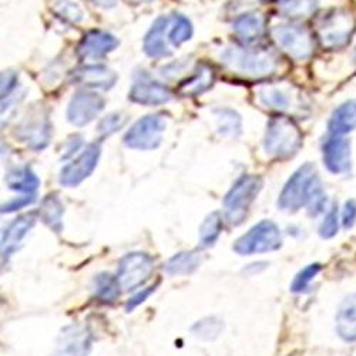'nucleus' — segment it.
Wrapping results in <instances>:
<instances>
[{
  "label": "nucleus",
  "instance_id": "nucleus-1",
  "mask_svg": "<svg viewBox=\"0 0 356 356\" xmlns=\"http://www.w3.org/2000/svg\"><path fill=\"white\" fill-rule=\"evenodd\" d=\"M221 62L231 72L250 79L270 77L280 67L278 57L266 49L228 47L221 53Z\"/></svg>",
  "mask_w": 356,
  "mask_h": 356
},
{
  "label": "nucleus",
  "instance_id": "nucleus-2",
  "mask_svg": "<svg viewBox=\"0 0 356 356\" xmlns=\"http://www.w3.org/2000/svg\"><path fill=\"white\" fill-rule=\"evenodd\" d=\"M322 187L315 164L307 163L296 170L284 186L278 207L282 211L295 213L308 205L312 195Z\"/></svg>",
  "mask_w": 356,
  "mask_h": 356
},
{
  "label": "nucleus",
  "instance_id": "nucleus-3",
  "mask_svg": "<svg viewBox=\"0 0 356 356\" xmlns=\"http://www.w3.org/2000/svg\"><path fill=\"white\" fill-rule=\"evenodd\" d=\"M302 145V133L289 117H273L266 126L264 150L273 159L286 160L298 153Z\"/></svg>",
  "mask_w": 356,
  "mask_h": 356
},
{
  "label": "nucleus",
  "instance_id": "nucleus-4",
  "mask_svg": "<svg viewBox=\"0 0 356 356\" xmlns=\"http://www.w3.org/2000/svg\"><path fill=\"white\" fill-rule=\"evenodd\" d=\"M261 187V178L250 174L240 177L234 183L224 198V217L229 225H240L245 220Z\"/></svg>",
  "mask_w": 356,
  "mask_h": 356
},
{
  "label": "nucleus",
  "instance_id": "nucleus-5",
  "mask_svg": "<svg viewBox=\"0 0 356 356\" xmlns=\"http://www.w3.org/2000/svg\"><path fill=\"white\" fill-rule=\"evenodd\" d=\"M281 245L282 236L278 225L270 220H264L236 240L232 250L238 255H254L277 251Z\"/></svg>",
  "mask_w": 356,
  "mask_h": 356
},
{
  "label": "nucleus",
  "instance_id": "nucleus-6",
  "mask_svg": "<svg viewBox=\"0 0 356 356\" xmlns=\"http://www.w3.org/2000/svg\"><path fill=\"white\" fill-rule=\"evenodd\" d=\"M278 47L296 62H304L314 53V38L307 27L300 24H278L273 29Z\"/></svg>",
  "mask_w": 356,
  "mask_h": 356
},
{
  "label": "nucleus",
  "instance_id": "nucleus-7",
  "mask_svg": "<svg viewBox=\"0 0 356 356\" xmlns=\"http://www.w3.org/2000/svg\"><path fill=\"white\" fill-rule=\"evenodd\" d=\"M355 31L353 16L346 10H332L318 22V38L326 49L345 47Z\"/></svg>",
  "mask_w": 356,
  "mask_h": 356
},
{
  "label": "nucleus",
  "instance_id": "nucleus-8",
  "mask_svg": "<svg viewBox=\"0 0 356 356\" xmlns=\"http://www.w3.org/2000/svg\"><path fill=\"white\" fill-rule=\"evenodd\" d=\"M165 118L161 114H152L140 118L126 133L123 141L134 150H154L161 141L165 131Z\"/></svg>",
  "mask_w": 356,
  "mask_h": 356
},
{
  "label": "nucleus",
  "instance_id": "nucleus-9",
  "mask_svg": "<svg viewBox=\"0 0 356 356\" xmlns=\"http://www.w3.org/2000/svg\"><path fill=\"white\" fill-rule=\"evenodd\" d=\"M154 270V259L145 252H130L118 264L117 281L124 291L143 285Z\"/></svg>",
  "mask_w": 356,
  "mask_h": 356
},
{
  "label": "nucleus",
  "instance_id": "nucleus-10",
  "mask_svg": "<svg viewBox=\"0 0 356 356\" xmlns=\"http://www.w3.org/2000/svg\"><path fill=\"white\" fill-rule=\"evenodd\" d=\"M257 97L262 107L278 113H289L300 106V92L289 83L262 84Z\"/></svg>",
  "mask_w": 356,
  "mask_h": 356
},
{
  "label": "nucleus",
  "instance_id": "nucleus-11",
  "mask_svg": "<svg viewBox=\"0 0 356 356\" xmlns=\"http://www.w3.org/2000/svg\"><path fill=\"white\" fill-rule=\"evenodd\" d=\"M325 167L335 175L348 174L352 168V144L342 136H330L322 144Z\"/></svg>",
  "mask_w": 356,
  "mask_h": 356
},
{
  "label": "nucleus",
  "instance_id": "nucleus-12",
  "mask_svg": "<svg viewBox=\"0 0 356 356\" xmlns=\"http://www.w3.org/2000/svg\"><path fill=\"white\" fill-rule=\"evenodd\" d=\"M104 108V99L93 92L76 93L67 107V120L70 124L83 127L93 122Z\"/></svg>",
  "mask_w": 356,
  "mask_h": 356
},
{
  "label": "nucleus",
  "instance_id": "nucleus-13",
  "mask_svg": "<svg viewBox=\"0 0 356 356\" xmlns=\"http://www.w3.org/2000/svg\"><path fill=\"white\" fill-rule=\"evenodd\" d=\"M99 157H100V145L97 144L87 145L86 150L77 159H74L72 163L63 167L60 172V184L65 187L79 186L95 171L99 163Z\"/></svg>",
  "mask_w": 356,
  "mask_h": 356
},
{
  "label": "nucleus",
  "instance_id": "nucleus-14",
  "mask_svg": "<svg viewBox=\"0 0 356 356\" xmlns=\"http://www.w3.org/2000/svg\"><path fill=\"white\" fill-rule=\"evenodd\" d=\"M51 126L49 118L40 111H32L19 126L17 136L33 150H42L50 140Z\"/></svg>",
  "mask_w": 356,
  "mask_h": 356
},
{
  "label": "nucleus",
  "instance_id": "nucleus-15",
  "mask_svg": "<svg viewBox=\"0 0 356 356\" xmlns=\"http://www.w3.org/2000/svg\"><path fill=\"white\" fill-rule=\"evenodd\" d=\"M92 348V335L81 325L62 330L56 342L54 356H87Z\"/></svg>",
  "mask_w": 356,
  "mask_h": 356
},
{
  "label": "nucleus",
  "instance_id": "nucleus-16",
  "mask_svg": "<svg viewBox=\"0 0 356 356\" xmlns=\"http://www.w3.org/2000/svg\"><path fill=\"white\" fill-rule=\"evenodd\" d=\"M130 100L143 106H159L171 100V93L165 86L148 77L137 79L130 90Z\"/></svg>",
  "mask_w": 356,
  "mask_h": 356
},
{
  "label": "nucleus",
  "instance_id": "nucleus-17",
  "mask_svg": "<svg viewBox=\"0 0 356 356\" xmlns=\"http://www.w3.org/2000/svg\"><path fill=\"white\" fill-rule=\"evenodd\" d=\"M118 46V40L106 32H88L79 43L77 53L81 60H99Z\"/></svg>",
  "mask_w": 356,
  "mask_h": 356
},
{
  "label": "nucleus",
  "instance_id": "nucleus-18",
  "mask_svg": "<svg viewBox=\"0 0 356 356\" xmlns=\"http://www.w3.org/2000/svg\"><path fill=\"white\" fill-rule=\"evenodd\" d=\"M170 17H159L148 33L144 38V51L147 56L161 58L171 54V50L167 44L168 40H165V32L168 31Z\"/></svg>",
  "mask_w": 356,
  "mask_h": 356
},
{
  "label": "nucleus",
  "instance_id": "nucleus-19",
  "mask_svg": "<svg viewBox=\"0 0 356 356\" xmlns=\"http://www.w3.org/2000/svg\"><path fill=\"white\" fill-rule=\"evenodd\" d=\"M234 33L243 43L251 44L265 33V19L259 13H244L232 23Z\"/></svg>",
  "mask_w": 356,
  "mask_h": 356
},
{
  "label": "nucleus",
  "instance_id": "nucleus-20",
  "mask_svg": "<svg viewBox=\"0 0 356 356\" xmlns=\"http://www.w3.org/2000/svg\"><path fill=\"white\" fill-rule=\"evenodd\" d=\"M117 74L104 66H86L77 69L73 74V81L93 88H111L115 84Z\"/></svg>",
  "mask_w": 356,
  "mask_h": 356
},
{
  "label": "nucleus",
  "instance_id": "nucleus-21",
  "mask_svg": "<svg viewBox=\"0 0 356 356\" xmlns=\"http://www.w3.org/2000/svg\"><path fill=\"white\" fill-rule=\"evenodd\" d=\"M356 130V100L339 104L330 117L328 131L331 136H345Z\"/></svg>",
  "mask_w": 356,
  "mask_h": 356
},
{
  "label": "nucleus",
  "instance_id": "nucleus-22",
  "mask_svg": "<svg viewBox=\"0 0 356 356\" xmlns=\"http://www.w3.org/2000/svg\"><path fill=\"white\" fill-rule=\"evenodd\" d=\"M337 332L346 341H356V293H352L342 301L337 314Z\"/></svg>",
  "mask_w": 356,
  "mask_h": 356
},
{
  "label": "nucleus",
  "instance_id": "nucleus-23",
  "mask_svg": "<svg viewBox=\"0 0 356 356\" xmlns=\"http://www.w3.org/2000/svg\"><path fill=\"white\" fill-rule=\"evenodd\" d=\"M35 225L33 217H22L12 222L3 232L2 236V257L3 259H9L10 255L19 248L27 232Z\"/></svg>",
  "mask_w": 356,
  "mask_h": 356
},
{
  "label": "nucleus",
  "instance_id": "nucleus-24",
  "mask_svg": "<svg viewBox=\"0 0 356 356\" xmlns=\"http://www.w3.org/2000/svg\"><path fill=\"white\" fill-rule=\"evenodd\" d=\"M216 80V73L209 65L201 63L197 66L194 74L183 81L178 87V92L183 96H198L211 88Z\"/></svg>",
  "mask_w": 356,
  "mask_h": 356
},
{
  "label": "nucleus",
  "instance_id": "nucleus-25",
  "mask_svg": "<svg viewBox=\"0 0 356 356\" xmlns=\"http://www.w3.org/2000/svg\"><path fill=\"white\" fill-rule=\"evenodd\" d=\"M6 183L10 190L23 193L24 195H36L40 186L38 175L27 165L13 168L6 177Z\"/></svg>",
  "mask_w": 356,
  "mask_h": 356
},
{
  "label": "nucleus",
  "instance_id": "nucleus-26",
  "mask_svg": "<svg viewBox=\"0 0 356 356\" xmlns=\"http://www.w3.org/2000/svg\"><path fill=\"white\" fill-rule=\"evenodd\" d=\"M201 257L197 252H180L171 257L164 264V271L168 275H190L198 270Z\"/></svg>",
  "mask_w": 356,
  "mask_h": 356
},
{
  "label": "nucleus",
  "instance_id": "nucleus-27",
  "mask_svg": "<svg viewBox=\"0 0 356 356\" xmlns=\"http://www.w3.org/2000/svg\"><path fill=\"white\" fill-rule=\"evenodd\" d=\"M191 36H193V26L187 17L181 15H174L172 17H170L167 40L172 46L175 47L181 46L183 43L190 40Z\"/></svg>",
  "mask_w": 356,
  "mask_h": 356
},
{
  "label": "nucleus",
  "instance_id": "nucleus-28",
  "mask_svg": "<svg viewBox=\"0 0 356 356\" xmlns=\"http://www.w3.org/2000/svg\"><path fill=\"white\" fill-rule=\"evenodd\" d=\"M62 216H63V204L56 195H49L44 198L40 207L42 220L56 232L62 231Z\"/></svg>",
  "mask_w": 356,
  "mask_h": 356
},
{
  "label": "nucleus",
  "instance_id": "nucleus-29",
  "mask_svg": "<svg viewBox=\"0 0 356 356\" xmlns=\"http://www.w3.org/2000/svg\"><path fill=\"white\" fill-rule=\"evenodd\" d=\"M217 130L224 137H236L241 133V117L231 108H217Z\"/></svg>",
  "mask_w": 356,
  "mask_h": 356
},
{
  "label": "nucleus",
  "instance_id": "nucleus-30",
  "mask_svg": "<svg viewBox=\"0 0 356 356\" xmlns=\"http://www.w3.org/2000/svg\"><path fill=\"white\" fill-rule=\"evenodd\" d=\"M319 0H281L280 12L291 19H301L314 15Z\"/></svg>",
  "mask_w": 356,
  "mask_h": 356
},
{
  "label": "nucleus",
  "instance_id": "nucleus-31",
  "mask_svg": "<svg viewBox=\"0 0 356 356\" xmlns=\"http://www.w3.org/2000/svg\"><path fill=\"white\" fill-rule=\"evenodd\" d=\"M222 330H224V323L217 316L202 318L191 326V332L194 334V337L207 342L217 339L221 335Z\"/></svg>",
  "mask_w": 356,
  "mask_h": 356
},
{
  "label": "nucleus",
  "instance_id": "nucleus-32",
  "mask_svg": "<svg viewBox=\"0 0 356 356\" xmlns=\"http://www.w3.org/2000/svg\"><path fill=\"white\" fill-rule=\"evenodd\" d=\"M222 231V218L220 213H211L200 227V243L202 247H213Z\"/></svg>",
  "mask_w": 356,
  "mask_h": 356
},
{
  "label": "nucleus",
  "instance_id": "nucleus-33",
  "mask_svg": "<svg viewBox=\"0 0 356 356\" xmlns=\"http://www.w3.org/2000/svg\"><path fill=\"white\" fill-rule=\"evenodd\" d=\"M95 291L102 301L113 302L120 295V284L113 275L102 273L95 278Z\"/></svg>",
  "mask_w": 356,
  "mask_h": 356
},
{
  "label": "nucleus",
  "instance_id": "nucleus-34",
  "mask_svg": "<svg viewBox=\"0 0 356 356\" xmlns=\"http://www.w3.org/2000/svg\"><path fill=\"white\" fill-rule=\"evenodd\" d=\"M321 270H322L321 264H311V265L305 266V268L296 274V277L293 278V281L291 284V291L295 292V293L305 292L308 289L309 284L321 273Z\"/></svg>",
  "mask_w": 356,
  "mask_h": 356
},
{
  "label": "nucleus",
  "instance_id": "nucleus-35",
  "mask_svg": "<svg viewBox=\"0 0 356 356\" xmlns=\"http://www.w3.org/2000/svg\"><path fill=\"white\" fill-rule=\"evenodd\" d=\"M56 12L58 16L72 23H79L84 17V12L81 10V8L76 2H72V0H62V2H58Z\"/></svg>",
  "mask_w": 356,
  "mask_h": 356
},
{
  "label": "nucleus",
  "instance_id": "nucleus-36",
  "mask_svg": "<svg viewBox=\"0 0 356 356\" xmlns=\"http://www.w3.org/2000/svg\"><path fill=\"white\" fill-rule=\"evenodd\" d=\"M338 227H339V222H338V207L334 205L332 209L328 211V214L325 216L323 221L321 222L319 235L322 236V238H325V240L332 238V236H335L338 234Z\"/></svg>",
  "mask_w": 356,
  "mask_h": 356
},
{
  "label": "nucleus",
  "instance_id": "nucleus-37",
  "mask_svg": "<svg viewBox=\"0 0 356 356\" xmlns=\"http://www.w3.org/2000/svg\"><path fill=\"white\" fill-rule=\"evenodd\" d=\"M124 123H126V117L123 114L113 113L103 118V120L99 123L97 129H99V133H102L103 136H108L115 133L120 127H123Z\"/></svg>",
  "mask_w": 356,
  "mask_h": 356
},
{
  "label": "nucleus",
  "instance_id": "nucleus-38",
  "mask_svg": "<svg viewBox=\"0 0 356 356\" xmlns=\"http://www.w3.org/2000/svg\"><path fill=\"white\" fill-rule=\"evenodd\" d=\"M326 204H328V198H326V194L323 191V188L321 187L311 198V201L308 202V213L311 217H316L322 213H325L326 210Z\"/></svg>",
  "mask_w": 356,
  "mask_h": 356
},
{
  "label": "nucleus",
  "instance_id": "nucleus-39",
  "mask_svg": "<svg viewBox=\"0 0 356 356\" xmlns=\"http://www.w3.org/2000/svg\"><path fill=\"white\" fill-rule=\"evenodd\" d=\"M36 201V195H23V197H17L6 204L2 205V213L3 214H9V213H15L17 210H22L23 207L31 205Z\"/></svg>",
  "mask_w": 356,
  "mask_h": 356
},
{
  "label": "nucleus",
  "instance_id": "nucleus-40",
  "mask_svg": "<svg viewBox=\"0 0 356 356\" xmlns=\"http://www.w3.org/2000/svg\"><path fill=\"white\" fill-rule=\"evenodd\" d=\"M356 224V201L348 200L342 209V225L345 228H352Z\"/></svg>",
  "mask_w": 356,
  "mask_h": 356
},
{
  "label": "nucleus",
  "instance_id": "nucleus-41",
  "mask_svg": "<svg viewBox=\"0 0 356 356\" xmlns=\"http://www.w3.org/2000/svg\"><path fill=\"white\" fill-rule=\"evenodd\" d=\"M17 86V76L12 72H5L2 74V99L9 97Z\"/></svg>",
  "mask_w": 356,
  "mask_h": 356
},
{
  "label": "nucleus",
  "instance_id": "nucleus-42",
  "mask_svg": "<svg viewBox=\"0 0 356 356\" xmlns=\"http://www.w3.org/2000/svg\"><path fill=\"white\" fill-rule=\"evenodd\" d=\"M154 291H156V286H150V288H147V289L138 292L137 295H134L133 298L129 301V304L126 305V311H127V312H131L133 309H136V308H137L138 305H141Z\"/></svg>",
  "mask_w": 356,
  "mask_h": 356
},
{
  "label": "nucleus",
  "instance_id": "nucleus-43",
  "mask_svg": "<svg viewBox=\"0 0 356 356\" xmlns=\"http://www.w3.org/2000/svg\"><path fill=\"white\" fill-rule=\"evenodd\" d=\"M92 2L100 8H104V9H110V8H114L117 5V0H92Z\"/></svg>",
  "mask_w": 356,
  "mask_h": 356
},
{
  "label": "nucleus",
  "instance_id": "nucleus-44",
  "mask_svg": "<svg viewBox=\"0 0 356 356\" xmlns=\"http://www.w3.org/2000/svg\"><path fill=\"white\" fill-rule=\"evenodd\" d=\"M131 2H136V3H143V2H148V0H131Z\"/></svg>",
  "mask_w": 356,
  "mask_h": 356
},
{
  "label": "nucleus",
  "instance_id": "nucleus-45",
  "mask_svg": "<svg viewBox=\"0 0 356 356\" xmlns=\"http://www.w3.org/2000/svg\"><path fill=\"white\" fill-rule=\"evenodd\" d=\"M353 60H355V63H356V47H355V53H353Z\"/></svg>",
  "mask_w": 356,
  "mask_h": 356
}]
</instances>
